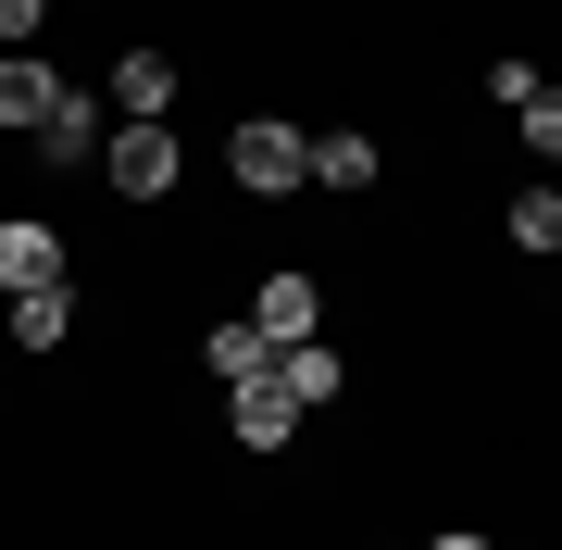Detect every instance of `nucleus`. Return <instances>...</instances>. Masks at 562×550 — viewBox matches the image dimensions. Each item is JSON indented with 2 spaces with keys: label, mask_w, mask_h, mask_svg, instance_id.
Segmentation results:
<instances>
[{
  "label": "nucleus",
  "mask_w": 562,
  "mask_h": 550,
  "mask_svg": "<svg viewBox=\"0 0 562 550\" xmlns=\"http://www.w3.org/2000/svg\"><path fill=\"white\" fill-rule=\"evenodd\" d=\"M225 164H238V188H262V201H288V188L313 176V138H301V125H276V113H250L238 138H225Z\"/></svg>",
  "instance_id": "obj_1"
},
{
  "label": "nucleus",
  "mask_w": 562,
  "mask_h": 550,
  "mask_svg": "<svg viewBox=\"0 0 562 550\" xmlns=\"http://www.w3.org/2000/svg\"><path fill=\"white\" fill-rule=\"evenodd\" d=\"M101 176H113V201H162V188H176V138H162V125H113Z\"/></svg>",
  "instance_id": "obj_2"
},
{
  "label": "nucleus",
  "mask_w": 562,
  "mask_h": 550,
  "mask_svg": "<svg viewBox=\"0 0 562 550\" xmlns=\"http://www.w3.org/2000/svg\"><path fill=\"white\" fill-rule=\"evenodd\" d=\"M225 426H238L250 450H288V438H301V388H288L276 363H262V375H238V413H225Z\"/></svg>",
  "instance_id": "obj_3"
},
{
  "label": "nucleus",
  "mask_w": 562,
  "mask_h": 550,
  "mask_svg": "<svg viewBox=\"0 0 562 550\" xmlns=\"http://www.w3.org/2000/svg\"><path fill=\"white\" fill-rule=\"evenodd\" d=\"M250 326L276 338V350H301V338L325 326V288H313V276H262V313H250Z\"/></svg>",
  "instance_id": "obj_4"
},
{
  "label": "nucleus",
  "mask_w": 562,
  "mask_h": 550,
  "mask_svg": "<svg viewBox=\"0 0 562 550\" xmlns=\"http://www.w3.org/2000/svg\"><path fill=\"white\" fill-rule=\"evenodd\" d=\"M113 113L125 125H162V113H176V63H162V50H125L113 63Z\"/></svg>",
  "instance_id": "obj_5"
},
{
  "label": "nucleus",
  "mask_w": 562,
  "mask_h": 550,
  "mask_svg": "<svg viewBox=\"0 0 562 550\" xmlns=\"http://www.w3.org/2000/svg\"><path fill=\"white\" fill-rule=\"evenodd\" d=\"M0 288H63V238H50L38 213L0 225Z\"/></svg>",
  "instance_id": "obj_6"
},
{
  "label": "nucleus",
  "mask_w": 562,
  "mask_h": 550,
  "mask_svg": "<svg viewBox=\"0 0 562 550\" xmlns=\"http://www.w3.org/2000/svg\"><path fill=\"white\" fill-rule=\"evenodd\" d=\"M50 101H63V76H50V63L0 50V125H25V138H38V125H50Z\"/></svg>",
  "instance_id": "obj_7"
},
{
  "label": "nucleus",
  "mask_w": 562,
  "mask_h": 550,
  "mask_svg": "<svg viewBox=\"0 0 562 550\" xmlns=\"http://www.w3.org/2000/svg\"><path fill=\"white\" fill-rule=\"evenodd\" d=\"M38 150H50L63 176H76L88 150H101V101H88V88H63V101H50V125H38Z\"/></svg>",
  "instance_id": "obj_8"
},
{
  "label": "nucleus",
  "mask_w": 562,
  "mask_h": 550,
  "mask_svg": "<svg viewBox=\"0 0 562 550\" xmlns=\"http://www.w3.org/2000/svg\"><path fill=\"white\" fill-rule=\"evenodd\" d=\"M63 326H76L63 288H13V350H63Z\"/></svg>",
  "instance_id": "obj_9"
},
{
  "label": "nucleus",
  "mask_w": 562,
  "mask_h": 550,
  "mask_svg": "<svg viewBox=\"0 0 562 550\" xmlns=\"http://www.w3.org/2000/svg\"><path fill=\"white\" fill-rule=\"evenodd\" d=\"M276 375L301 388V413H313V401H338V388H350V363H338V350H325V338H301V350H276Z\"/></svg>",
  "instance_id": "obj_10"
},
{
  "label": "nucleus",
  "mask_w": 562,
  "mask_h": 550,
  "mask_svg": "<svg viewBox=\"0 0 562 550\" xmlns=\"http://www.w3.org/2000/svg\"><path fill=\"white\" fill-rule=\"evenodd\" d=\"M313 188H375V138H362V125L313 138Z\"/></svg>",
  "instance_id": "obj_11"
},
{
  "label": "nucleus",
  "mask_w": 562,
  "mask_h": 550,
  "mask_svg": "<svg viewBox=\"0 0 562 550\" xmlns=\"http://www.w3.org/2000/svg\"><path fill=\"white\" fill-rule=\"evenodd\" d=\"M513 250H562V188H513Z\"/></svg>",
  "instance_id": "obj_12"
},
{
  "label": "nucleus",
  "mask_w": 562,
  "mask_h": 550,
  "mask_svg": "<svg viewBox=\"0 0 562 550\" xmlns=\"http://www.w3.org/2000/svg\"><path fill=\"white\" fill-rule=\"evenodd\" d=\"M201 350H213V375H262V363H276V338H262L250 313H238V326H213Z\"/></svg>",
  "instance_id": "obj_13"
},
{
  "label": "nucleus",
  "mask_w": 562,
  "mask_h": 550,
  "mask_svg": "<svg viewBox=\"0 0 562 550\" xmlns=\"http://www.w3.org/2000/svg\"><path fill=\"white\" fill-rule=\"evenodd\" d=\"M513 125H525V150H538V164H562V88H538Z\"/></svg>",
  "instance_id": "obj_14"
},
{
  "label": "nucleus",
  "mask_w": 562,
  "mask_h": 550,
  "mask_svg": "<svg viewBox=\"0 0 562 550\" xmlns=\"http://www.w3.org/2000/svg\"><path fill=\"white\" fill-rule=\"evenodd\" d=\"M38 13H50V0H0V50H25V38H38Z\"/></svg>",
  "instance_id": "obj_15"
},
{
  "label": "nucleus",
  "mask_w": 562,
  "mask_h": 550,
  "mask_svg": "<svg viewBox=\"0 0 562 550\" xmlns=\"http://www.w3.org/2000/svg\"><path fill=\"white\" fill-rule=\"evenodd\" d=\"M438 550H487V538H438Z\"/></svg>",
  "instance_id": "obj_16"
}]
</instances>
